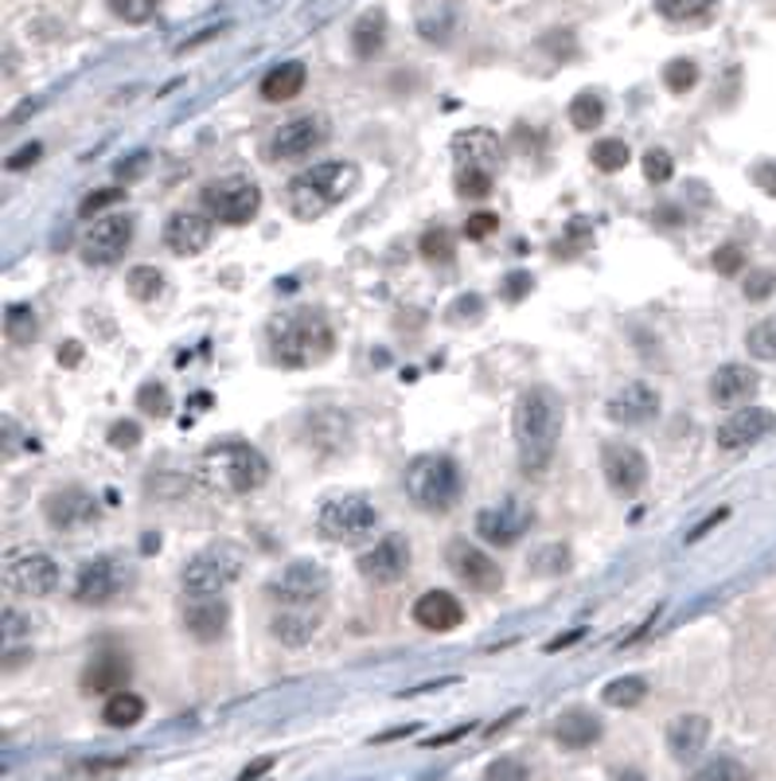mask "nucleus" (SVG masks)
<instances>
[{
  "label": "nucleus",
  "instance_id": "1",
  "mask_svg": "<svg viewBox=\"0 0 776 781\" xmlns=\"http://www.w3.org/2000/svg\"><path fill=\"white\" fill-rule=\"evenodd\" d=\"M515 446H519V465L527 477H543L555 462L558 434H563V399L550 387H527L515 403Z\"/></svg>",
  "mask_w": 776,
  "mask_h": 781
},
{
  "label": "nucleus",
  "instance_id": "2",
  "mask_svg": "<svg viewBox=\"0 0 776 781\" xmlns=\"http://www.w3.org/2000/svg\"><path fill=\"white\" fill-rule=\"evenodd\" d=\"M359 184V172L351 160H325V165H312L305 172H297L286 188L289 211L297 219H320L332 208H340Z\"/></svg>",
  "mask_w": 776,
  "mask_h": 781
},
{
  "label": "nucleus",
  "instance_id": "3",
  "mask_svg": "<svg viewBox=\"0 0 776 781\" xmlns=\"http://www.w3.org/2000/svg\"><path fill=\"white\" fill-rule=\"evenodd\" d=\"M336 336L332 325L320 309H294L273 317L270 325V352L281 367H309L332 352Z\"/></svg>",
  "mask_w": 776,
  "mask_h": 781
},
{
  "label": "nucleus",
  "instance_id": "4",
  "mask_svg": "<svg viewBox=\"0 0 776 781\" xmlns=\"http://www.w3.org/2000/svg\"><path fill=\"white\" fill-rule=\"evenodd\" d=\"M199 477L219 493H253L270 477V462L246 442H222L199 457Z\"/></svg>",
  "mask_w": 776,
  "mask_h": 781
},
{
  "label": "nucleus",
  "instance_id": "5",
  "mask_svg": "<svg viewBox=\"0 0 776 781\" xmlns=\"http://www.w3.org/2000/svg\"><path fill=\"white\" fill-rule=\"evenodd\" d=\"M460 469L452 457L445 454H418L406 465V496L418 504L421 512H449L460 501Z\"/></svg>",
  "mask_w": 776,
  "mask_h": 781
},
{
  "label": "nucleus",
  "instance_id": "6",
  "mask_svg": "<svg viewBox=\"0 0 776 781\" xmlns=\"http://www.w3.org/2000/svg\"><path fill=\"white\" fill-rule=\"evenodd\" d=\"M242 571V551L235 543H211L183 563V591L191 599H219Z\"/></svg>",
  "mask_w": 776,
  "mask_h": 781
},
{
  "label": "nucleus",
  "instance_id": "7",
  "mask_svg": "<svg viewBox=\"0 0 776 781\" xmlns=\"http://www.w3.org/2000/svg\"><path fill=\"white\" fill-rule=\"evenodd\" d=\"M379 524V512L367 496L359 493H340V496H328L320 504V516H317V532L332 543H359L375 532Z\"/></svg>",
  "mask_w": 776,
  "mask_h": 781
},
{
  "label": "nucleus",
  "instance_id": "8",
  "mask_svg": "<svg viewBox=\"0 0 776 781\" xmlns=\"http://www.w3.org/2000/svg\"><path fill=\"white\" fill-rule=\"evenodd\" d=\"M129 586H133V571L121 558H90L79 571V582H74V602H82V606H110Z\"/></svg>",
  "mask_w": 776,
  "mask_h": 781
},
{
  "label": "nucleus",
  "instance_id": "9",
  "mask_svg": "<svg viewBox=\"0 0 776 781\" xmlns=\"http://www.w3.org/2000/svg\"><path fill=\"white\" fill-rule=\"evenodd\" d=\"M4 586L20 599H48L59 586V563L48 551H17L4 563Z\"/></svg>",
  "mask_w": 776,
  "mask_h": 781
},
{
  "label": "nucleus",
  "instance_id": "10",
  "mask_svg": "<svg viewBox=\"0 0 776 781\" xmlns=\"http://www.w3.org/2000/svg\"><path fill=\"white\" fill-rule=\"evenodd\" d=\"M203 204L219 224H230V227H242L258 216L262 208V188L253 180H219L211 188H203Z\"/></svg>",
  "mask_w": 776,
  "mask_h": 781
},
{
  "label": "nucleus",
  "instance_id": "11",
  "mask_svg": "<svg viewBox=\"0 0 776 781\" xmlns=\"http://www.w3.org/2000/svg\"><path fill=\"white\" fill-rule=\"evenodd\" d=\"M266 591H270V599H278L281 606H309V602L325 599L328 571L320 563H309V558H297V563H289Z\"/></svg>",
  "mask_w": 776,
  "mask_h": 781
},
{
  "label": "nucleus",
  "instance_id": "12",
  "mask_svg": "<svg viewBox=\"0 0 776 781\" xmlns=\"http://www.w3.org/2000/svg\"><path fill=\"white\" fill-rule=\"evenodd\" d=\"M601 473L617 496H636L648 485V462L628 442H605L601 446Z\"/></svg>",
  "mask_w": 776,
  "mask_h": 781
},
{
  "label": "nucleus",
  "instance_id": "13",
  "mask_svg": "<svg viewBox=\"0 0 776 781\" xmlns=\"http://www.w3.org/2000/svg\"><path fill=\"white\" fill-rule=\"evenodd\" d=\"M129 243H133V219L106 216V219H98V224H90L87 235H82V258H87L90 266H110L126 255Z\"/></svg>",
  "mask_w": 776,
  "mask_h": 781
},
{
  "label": "nucleus",
  "instance_id": "14",
  "mask_svg": "<svg viewBox=\"0 0 776 781\" xmlns=\"http://www.w3.org/2000/svg\"><path fill=\"white\" fill-rule=\"evenodd\" d=\"M445 563H449V571L457 574L465 586H472V591H480V594L499 591V582H504L499 566L468 540H452L449 547H445Z\"/></svg>",
  "mask_w": 776,
  "mask_h": 781
},
{
  "label": "nucleus",
  "instance_id": "15",
  "mask_svg": "<svg viewBox=\"0 0 776 781\" xmlns=\"http://www.w3.org/2000/svg\"><path fill=\"white\" fill-rule=\"evenodd\" d=\"M410 540L406 535H382L379 543H375L371 551H364L359 555V574H364L367 582H379V586H387V582H398L406 579V571H410Z\"/></svg>",
  "mask_w": 776,
  "mask_h": 781
},
{
  "label": "nucleus",
  "instance_id": "16",
  "mask_svg": "<svg viewBox=\"0 0 776 781\" xmlns=\"http://www.w3.org/2000/svg\"><path fill=\"white\" fill-rule=\"evenodd\" d=\"M535 524V512L527 508L524 501H504V504H491L476 516V535L496 547H511L527 527Z\"/></svg>",
  "mask_w": 776,
  "mask_h": 781
},
{
  "label": "nucleus",
  "instance_id": "17",
  "mask_svg": "<svg viewBox=\"0 0 776 781\" xmlns=\"http://www.w3.org/2000/svg\"><path fill=\"white\" fill-rule=\"evenodd\" d=\"M328 141V121L320 113H301V118H289L286 126H278L273 134V157L278 160H297V157H309L312 149Z\"/></svg>",
  "mask_w": 776,
  "mask_h": 781
},
{
  "label": "nucleus",
  "instance_id": "18",
  "mask_svg": "<svg viewBox=\"0 0 776 781\" xmlns=\"http://www.w3.org/2000/svg\"><path fill=\"white\" fill-rule=\"evenodd\" d=\"M43 516H48V524L59 527V532H79V527H87L98 520V501L87 493V488L67 485L43 501Z\"/></svg>",
  "mask_w": 776,
  "mask_h": 781
},
{
  "label": "nucleus",
  "instance_id": "19",
  "mask_svg": "<svg viewBox=\"0 0 776 781\" xmlns=\"http://www.w3.org/2000/svg\"><path fill=\"white\" fill-rule=\"evenodd\" d=\"M773 431H776L773 411H768V407H742L718 426V446L726 449V454H734V449L757 446V442L768 438Z\"/></svg>",
  "mask_w": 776,
  "mask_h": 781
},
{
  "label": "nucleus",
  "instance_id": "20",
  "mask_svg": "<svg viewBox=\"0 0 776 781\" xmlns=\"http://www.w3.org/2000/svg\"><path fill=\"white\" fill-rule=\"evenodd\" d=\"M659 407H664V403H659V390L651 387V383H625L609 399L605 415L620 426H648V423H656Z\"/></svg>",
  "mask_w": 776,
  "mask_h": 781
},
{
  "label": "nucleus",
  "instance_id": "21",
  "mask_svg": "<svg viewBox=\"0 0 776 781\" xmlns=\"http://www.w3.org/2000/svg\"><path fill=\"white\" fill-rule=\"evenodd\" d=\"M211 243V219L199 216V211H176L165 224V247L180 258H191L199 250H207Z\"/></svg>",
  "mask_w": 776,
  "mask_h": 781
},
{
  "label": "nucleus",
  "instance_id": "22",
  "mask_svg": "<svg viewBox=\"0 0 776 781\" xmlns=\"http://www.w3.org/2000/svg\"><path fill=\"white\" fill-rule=\"evenodd\" d=\"M760 375L745 364H722L718 372L710 375V399L722 403V407H745V403L757 395Z\"/></svg>",
  "mask_w": 776,
  "mask_h": 781
},
{
  "label": "nucleus",
  "instance_id": "23",
  "mask_svg": "<svg viewBox=\"0 0 776 781\" xmlns=\"http://www.w3.org/2000/svg\"><path fill=\"white\" fill-rule=\"evenodd\" d=\"M452 157L460 160V168H476V172H491L504 157V145L491 129H465L452 137Z\"/></svg>",
  "mask_w": 776,
  "mask_h": 781
},
{
  "label": "nucleus",
  "instance_id": "24",
  "mask_svg": "<svg viewBox=\"0 0 776 781\" xmlns=\"http://www.w3.org/2000/svg\"><path fill=\"white\" fill-rule=\"evenodd\" d=\"M414 622L429 633H449L465 622V606H460L449 591H429L414 602Z\"/></svg>",
  "mask_w": 776,
  "mask_h": 781
},
{
  "label": "nucleus",
  "instance_id": "25",
  "mask_svg": "<svg viewBox=\"0 0 776 781\" xmlns=\"http://www.w3.org/2000/svg\"><path fill=\"white\" fill-rule=\"evenodd\" d=\"M710 742V719L706 715H679L667 723V750L675 762H695Z\"/></svg>",
  "mask_w": 776,
  "mask_h": 781
},
{
  "label": "nucleus",
  "instance_id": "26",
  "mask_svg": "<svg viewBox=\"0 0 776 781\" xmlns=\"http://www.w3.org/2000/svg\"><path fill=\"white\" fill-rule=\"evenodd\" d=\"M601 734H605L601 719L586 708H570L555 719V739H558V747H566V750L594 747V742H601Z\"/></svg>",
  "mask_w": 776,
  "mask_h": 781
},
{
  "label": "nucleus",
  "instance_id": "27",
  "mask_svg": "<svg viewBox=\"0 0 776 781\" xmlns=\"http://www.w3.org/2000/svg\"><path fill=\"white\" fill-rule=\"evenodd\" d=\"M230 622V610L222 599H191L183 606V625L196 641H219Z\"/></svg>",
  "mask_w": 776,
  "mask_h": 781
},
{
  "label": "nucleus",
  "instance_id": "28",
  "mask_svg": "<svg viewBox=\"0 0 776 781\" xmlns=\"http://www.w3.org/2000/svg\"><path fill=\"white\" fill-rule=\"evenodd\" d=\"M129 680V661L121 653H98L82 672V688L94 695H118Z\"/></svg>",
  "mask_w": 776,
  "mask_h": 781
},
{
  "label": "nucleus",
  "instance_id": "29",
  "mask_svg": "<svg viewBox=\"0 0 776 781\" xmlns=\"http://www.w3.org/2000/svg\"><path fill=\"white\" fill-rule=\"evenodd\" d=\"M317 625H320V614H317V610L309 614V606H286L278 617H273L270 630H273V637H278L281 645L301 649V645H309V641H312Z\"/></svg>",
  "mask_w": 776,
  "mask_h": 781
},
{
  "label": "nucleus",
  "instance_id": "30",
  "mask_svg": "<svg viewBox=\"0 0 776 781\" xmlns=\"http://www.w3.org/2000/svg\"><path fill=\"white\" fill-rule=\"evenodd\" d=\"M305 79H309L305 63H297V59H289V63H278L262 79V98H266V102H289V98H297L305 90Z\"/></svg>",
  "mask_w": 776,
  "mask_h": 781
},
{
  "label": "nucleus",
  "instance_id": "31",
  "mask_svg": "<svg viewBox=\"0 0 776 781\" xmlns=\"http://www.w3.org/2000/svg\"><path fill=\"white\" fill-rule=\"evenodd\" d=\"M382 43H387V12L382 9L364 12V17L356 20V28H351V51H356L359 59H371L382 51Z\"/></svg>",
  "mask_w": 776,
  "mask_h": 781
},
{
  "label": "nucleus",
  "instance_id": "32",
  "mask_svg": "<svg viewBox=\"0 0 776 781\" xmlns=\"http://www.w3.org/2000/svg\"><path fill=\"white\" fill-rule=\"evenodd\" d=\"M145 719V700L141 695H133V692H118V695H110L106 700V708H102V723L106 726H137Z\"/></svg>",
  "mask_w": 776,
  "mask_h": 781
},
{
  "label": "nucleus",
  "instance_id": "33",
  "mask_svg": "<svg viewBox=\"0 0 776 781\" xmlns=\"http://www.w3.org/2000/svg\"><path fill=\"white\" fill-rule=\"evenodd\" d=\"M4 336L12 344H32L40 336V320H36L32 305H9L4 309Z\"/></svg>",
  "mask_w": 776,
  "mask_h": 781
},
{
  "label": "nucleus",
  "instance_id": "34",
  "mask_svg": "<svg viewBox=\"0 0 776 781\" xmlns=\"http://www.w3.org/2000/svg\"><path fill=\"white\" fill-rule=\"evenodd\" d=\"M644 695H648V680H644V676H620V680H613V684L605 688L601 700L609 703V708H636Z\"/></svg>",
  "mask_w": 776,
  "mask_h": 781
},
{
  "label": "nucleus",
  "instance_id": "35",
  "mask_svg": "<svg viewBox=\"0 0 776 781\" xmlns=\"http://www.w3.org/2000/svg\"><path fill=\"white\" fill-rule=\"evenodd\" d=\"M605 121V102H601V95H578L570 102V126L574 129H581V134H589V129H597Z\"/></svg>",
  "mask_w": 776,
  "mask_h": 781
},
{
  "label": "nucleus",
  "instance_id": "36",
  "mask_svg": "<svg viewBox=\"0 0 776 781\" xmlns=\"http://www.w3.org/2000/svg\"><path fill=\"white\" fill-rule=\"evenodd\" d=\"M718 0H656V12L671 24H687V20H698L714 9Z\"/></svg>",
  "mask_w": 776,
  "mask_h": 781
},
{
  "label": "nucleus",
  "instance_id": "37",
  "mask_svg": "<svg viewBox=\"0 0 776 781\" xmlns=\"http://www.w3.org/2000/svg\"><path fill=\"white\" fill-rule=\"evenodd\" d=\"M589 160H594L601 172H620V168L628 165V145L620 141V137H601V141H594V149H589Z\"/></svg>",
  "mask_w": 776,
  "mask_h": 781
},
{
  "label": "nucleus",
  "instance_id": "38",
  "mask_svg": "<svg viewBox=\"0 0 776 781\" xmlns=\"http://www.w3.org/2000/svg\"><path fill=\"white\" fill-rule=\"evenodd\" d=\"M690 781H749V770H745L737 758H710L706 765H698L695 773H690Z\"/></svg>",
  "mask_w": 776,
  "mask_h": 781
},
{
  "label": "nucleus",
  "instance_id": "39",
  "mask_svg": "<svg viewBox=\"0 0 776 781\" xmlns=\"http://www.w3.org/2000/svg\"><path fill=\"white\" fill-rule=\"evenodd\" d=\"M126 286L137 301H152V297H160V289H165V274L152 270V266H137V270H129Z\"/></svg>",
  "mask_w": 776,
  "mask_h": 781
},
{
  "label": "nucleus",
  "instance_id": "40",
  "mask_svg": "<svg viewBox=\"0 0 776 781\" xmlns=\"http://www.w3.org/2000/svg\"><path fill=\"white\" fill-rule=\"evenodd\" d=\"M745 348L757 359H776V317L757 320V325L749 328V336H745Z\"/></svg>",
  "mask_w": 776,
  "mask_h": 781
},
{
  "label": "nucleus",
  "instance_id": "41",
  "mask_svg": "<svg viewBox=\"0 0 776 781\" xmlns=\"http://www.w3.org/2000/svg\"><path fill=\"white\" fill-rule=\"evenodd\" d=\"M531 566L539 574H566L570 571V547H563V543H547V547H539L531 555Z\"/></svg>",
  "mask_w": 776,
  "mask_h": 781
},
{
  "label": "nucleus",
  "instance_id": "42",
  "mask_svg": "<svg viewBox=\"0 0 776 781\" xmlns=\"http://www.w3.org/2000/svg\"><path fill=\"white\" fill-rule=\"evenodd\" d=\"M137 411H141V415H152V418L168 415V411H172V399H168L165 383H145V387L137 390Z\"/></svg>",
  "mask_w": 776,
  "mask_h": 781
},
{
  "label": "nucleus",
  "instance_id": "43",
  "mask_svg": "<svg viewBox=\"0 0 776 781\" xmlns=\"http://www.w3.org/2000/svg\"><path fill=\"white\" fill-rule=\"evenodd\" d=\"M664 82L671 95H687V90L698 82V67L690 63V59H671V63L664 67Z\"/></svg>",
  "mask_w": 776,
  "mask_h": 781
},
{
  "label": "nucleus",
  "instance_id": "44",
  "mask_svg": "<svg viewBox=\"0 0 776 781\" xmlns=\"http://www.w3.org/2000/svg\"><path fill=\"white\" fill-rule=\"evenodd\" d=\"M110 9L118 20H126V24H145V20L157 17L160 0H110Z\"/></svg>",
  "mask_w": 776,
  "mask_h": 781
},
{
  "label": "nucleus",
  "instance_id": "45",
  "mask_svg": "<svg viewBox=\"0 0 776 781\" xmlns=\"http://www.w3.org/2000/svg\"><path fill=\"white\" fill-rule=\"evenodd\" d=\"M421 255H426L429 263H449V258H452V235L445 231V227H429V231L421 235Z\"/></svg>",
  "mask_w": 776,
  "mask_h": 781
},
{
  "label": "nucleus",
  "instance_id": "46",
  "mask_svg": "<svg viewBox=\"0 0 776 781\" xmlns=\"http://www.w3.org/2000/svg\"><path fill=\"white\" fill-rule=\"evenodd\" d=\"M644 176H648V184H667L675 176V160L667 149H648L644 152Z\"/></svg>",
  "mask_w": 776,
  "mask_h": 781
},
{
  "label": "nucleus",
  "instance_id": "47",
  "mask_svg": "<svg viewBox=\"0 0 776 781\" xmlns=\"http://www.w3.org/2000/svg\"><path fill=\"white\" fill-rule=\"evenodd\" d=\"M457 191L465 200H484L491 191V172H476V168H460L457 176Z\"/></svg>",
  "mask_w": 776,
  "mask_h": 781
},
{
  "label": "nucleus",
  "instance_id": "48",
  "mask_svg": "<svg viewBox=\"0 0 776 781\" xmlns=\"http://www.w3.org/2000/svg\"><path fill=\"white\" fill-rule=\"evenodd\" d=\"M484 781H531V773H527V765L519 758H496L484 770Z\"/></svg>",
  "mask_w": 776,
  "mask_h": 781
},
{
  "label": "nucleus",
  "instance_id": "49",
  "mask_svg": "<svg viewBox=\"0 0 776 781\" xmlns=\"http://www.w3.org/2000/svg\"><path fill=\"white\" fill-rule=\"evenodd\" d=\"M121 200H126V188H98L79 204V211H82V216H98V211L113 208V204H121Z\"/></svg>",
  "mask_w": 776,
  "mask_h": 781
},
{
  "label": "nucleus",
  "instance_id": "50",
  "mask_svg": "<svg viewBox=\"0 0 776 781\" xmlns=\"http://www.w3.org/2000/svg\"><path fill=\"white\" fill-rule=\"evenodd\" d=\"M742 266H745V250L734 247V243H726V247L714 250V270H718L722 278H734Z\"/></svg>",
  "mask_w": 776,
  "mask_h": 781
},
{
  "label": "nucleus",
  "instance_id": "51",
  "mask_svg": "<svg viewBox=\"0 0 776 781\" xmlns=\"http://www.w3.org/2000/svg\"><path fill=\"white\" fill-rule=\"evenodd\" d=\"M773 289H776V270H753L749 278H745V297H749V301H765Z\"/></svg>",
  "mask_w": 776,
  "mask_h": 781
},
{
  "label": "nucleus",
  "instance_id": "52",
  "mask_svg": "<svg viewBox=\"0 0 776 781\" xmlns=\"http://www.w3.org/2000/svg\"><path fill=\"white\" fill-rule=\"evenodd\" d=\"M531 286H535L531 274H527V270H511V274L504 278V286H499V289H504V301L515 305V301H524V297L531 294Z\"/></svg>",
  "mask_w": 776,
  "mask_h": 781
},
{
  "label": "nucleus",
  "instance_id": "53",
  "mask_svg": "<svg viewBox=\"0 0 776 781\" xmlns=\"http://www.w3.org/2000/svg\"><path fill=\"white\" fill-rule=\"evenodd\" d=\"M137 442H141V426H137V423H129V418H126V423L110 426V446L113 449H133Z\"/></svg>",
  "mask_w": 776,
  "mask_h": 781
},
{
  "label": "nucleus",
  "instance_id": "54",
  "mask_svg": "<svg viewBox=\"0 0 776 781\" xmlns=\"http://www.w3.org/2000/svg\"><path fill=\"white\" fill-rule=\"evenodd\" d=\"M496 216H491V211H476V216H468V224H465V239H488L491 231H496Z\"/></svg>",
  "mask_w": 776,
  "mask_h": 781
},
{
  "label": "nucleus",
  "instance_id": "55",
  "mask_svg": "<svg viewBox=\"0 0 776 781\" xmlns=\"http://www.w3.org/2000/svg\"><path fill=\"white\" fill-rule=\"evenodd\" d=\"M480 313H484V301H480V297L468 294V297H460V301L452 305L449 317H452V320H460V317H465V320H476V317H480Z\"/></svg>",
  "mask_w": 776,
  "mask_h": 781
},
{
  "label": "nucleus",
  "instance_id": "56",
  "mask_svg": "<svg viewBox=\"0 0 776 781\" xmlns=\"http://www.w3.org/2000/svg\"><path fill=\"white\" fill-rule=\"evenodd\" d=\"M753 180H757L768 196H776V165H768V160H765V165H757V168H753Z\"/></svg>",
  "mask_w": 776,
  "mask_h": 781
},
{
  "label": "nucleus",
  "instance_id": "57",
  "mask_svg": "<svg viewBox=\"0 0 776 781\" xmlns=\"http://www.w3.org/2000/svg\"><path fill=\"white\" fill-rule=\"evenodd\" d=\"M145 165H149V157L137 152V157H129L126 165H118V176H121V180H137V176L145 172Z\"/></svg>",
  "mask_w": 776,
  "mask_h": 781
},
{
  "label": "nucleus",
  "instance_id": "58",
  "mask_svg": "<svg viewBox=\"0 0 776 781\" xmlns=\"http://www.w3.org/2000/svg\"><path fill=\"white\" fill-rule=\"evenodd\" d=\"M40 152H43V145H40V141H32V145H28V149H20L17 157L9 160V168H28V165H36V160H40Z\"/></svg>",
  "mask_w": 776,
  "mask_h": 781
},
{
  "label": "nucleus",
  "instance_id": "59",
  "mask_svg": "<svg viewBox=\"0 0 776 781\" xmlns=\"http://www.w3.org/2000/svg\"><path fill=\"white\" fill-rule=\"evenodd\" d=\"M726 516H729L726 508H718V512H714V516H706L703 524H698V527H690V532H687V543L703 540V532H710V527H714V524H722V520H726Z\"/></svg>",
  "mask_w": 776,
  "mask_h": 781
},
{
  "label": "nucleus",
  "instance_id": "60",
  "mask_svg": "<svg viewBox=\"0 0 776 781\" xmlns=\"http://www.w3.org/2000/svg\"><path fill=\"white\" fill-rule=\"evenodd\" d=\"M79 359H82V344H79V340H67L63 352H59V364H63V367H74Z\"/></svg>",
  "mask_w": 776,
  "mask_h": 781
},
{
  "label": "nucleus",
  "instance_id": "61",
  "mask_svg": "<svg viewBox=\"0 0 776 781\" xmlns=\"http://www.w3.org/2000/svg\"><path fill=\"white\" fill-rule=\"evenodd\" d=\"M20 625H24V630H28V617H20L12 606L4 610V633H9V637H20Z\"/></svg>",
  "mask_w": 776,
  "mask_h": 781
},
{
  "label": "nucleus",
  "instance_id": "62",
  "mask_svg": "<svg viewBox=\"0 0 776 781\" xmlns=\"http://www.w3.org/2000/svg\"><path fill=\"white\" fill-rule=\"evenodd\" d=\"M270 765H273V758H258V762H253V765H246L242 778H238V781H253V778H262V773L270 770Z\"/></svg>",
  "mask_w": 776,
  "mask_h": 781
},
{
  "label": "nucleus",
  "instance_id": "63",
  "mask_svg": "<svg viewBox=\"0 0 776 781\" xmlns=\"http://www.w3.org/2000/svg\"><path fill=\"white\" fill-rule=\"evenodd\" d=\"M586 637V630H570L566 637H558V641H547V653H558V649H566V645H574V641H581Z\"/></svg>",
  "mask_w": 776,
  "mask_h": 781
},
{
  "label": "nucleus",
  "instance_id": "64",
  "mask_svg": "<svg viewBox=\"0 0 776 781\" xmlns=\"http://www.w3.org/2000/svg\"><path fill=\"white\" fill-rule=\"evenodd\" d=\"M613 781H648V773L636 770V765H625V770L613 773Z\"/></svg>",
  "mask_w": 776,
  "mask_h": 781
}]
</instances>
